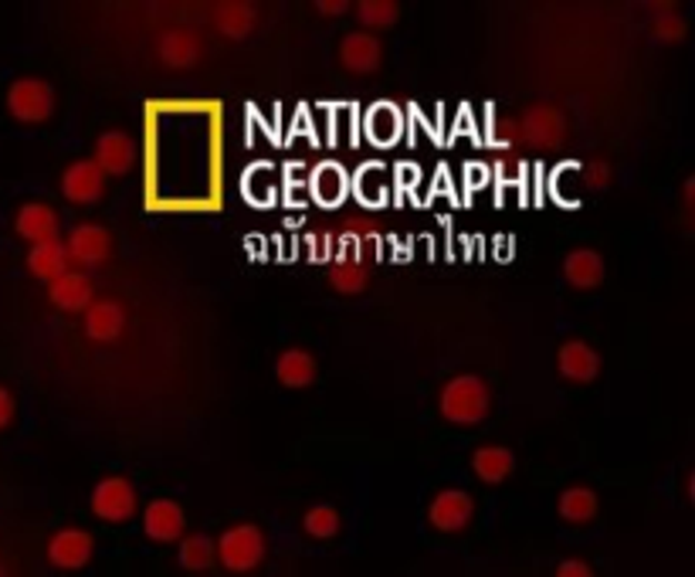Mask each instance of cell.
<instances>
[{
	"label": "cell",
	"mask_w": 695,
	"mask_h": 577,
	"mask_svg": "<svg viewBox=\"0 0 695 577\" xmlns=\"http://www.w3.org/2000/svg\"><path fill=\"white\" fill-rule=\"evenodd\" d=\"M438 411L455 428H478L493 411L489 380L475 370H461V374L448 377L441 395H438Z\"/></svg>",
	"instance_id": "cell-1"
},
{
	"label": "cell",
	"mask_w": 695,
	"mask_h": 577,
	"mask_svg": "<svg viewBox=\"0 0 695 577\" xmlns=\"http://www.w3.org/2000/svg\"><path fill=\"white\" fill-rule=\"evenodd\" d=\"M215 557L228 574H251L268 557V540L258 524H235L215 540Z\"/></svg>",
	"instance_id": "cell-2"
},
{
	"label": "cell",
	"mask_w": 695,
	"mask_h": 577,
	"mask_svg": "<svg viewBox=\"0 0 695 577\" xmlns=\"http://www.w3.org/2000/svg\"><path fill=\"white\" fill-rule=\"evenodd\" d=\"M4 106H8L11 119H18L24 126H44L58 109V96H54L51 82H44L38 76H18L8 82Z\"/></svg>",
	"instance_id": "cell-3"
},
{
	"label": "cell",
	"mask_w": 695,
	"mask_h": 577,
	"mask_svg": "<svg viewBox=\"0 0 695 577\" xmlns=\"http://www.w3.org/2000/svg\"><path fill=\"white\" fill-rule=\"evenodd\" d=\"M89 509H92L96 520H102L109 527H126L139 513V493H136L132 479L106 476V479L96 483V489L89 496Z\"/></svg>",
	"instance_id": "cell-4"
},
{
	"label": "cell",
	"mask_w": 695,
	"mask_h": 577,
	"mask_svg": "<svg viewBox=\"0 0 695 577\" xmlns=\"http://www.w3.org/2000/svg\"><path fill=\"white\" fill-rule=\"evenodd\" d=\"M58 190H61V198L68 205H76V208H92L106 198V190H109V180L106 173L92 163V157L86 160H72L64 170H61V180H58Z\"/></svg>",
	"instance_id": "cell-5"
},
{
	"label": "cell",
	"mask_w": 695,
	"mask_h": 577,
	"mask_svg": "<svg viewBox=\"0 0 695 577\" xmlns=\"http://www.w3.org/2000/svg\"><path fill=\"white\" fill-rule=\"evenodd\" d=\"M139 527L153 544H177L187 534V509L173 496H157L139 513Z\"/></svg>",
	"instance_id": "cell-6"
},
{
	"label": "cell",
	"mask_w": 695,
	"mask_h": 577,
	"mask_svg": "<svg viewBox=\"0 0 695 577\" xmlns=\"http://www.w3.org/2000/svg\"><path fill=\"white\" fill-rule=\"evenodd\" d=\"M475 520V496L458 486H445L428 503V524L438 534H461Z\"/></svg>",
	"instance_id": "cell-7"
},
{
	"label": "cell",
	"mask_w": 695,
	"mask_h": 577,
	"mask_svg": "<svg viewBox=\"0 0 695 577\" xmlns=\"http://www.w3.org/2000/svg\"><path fill=\"white\" fill-rule=\"evenodd\" d=\"M92 554H96V537L86 527H61L48 540V564L64 574L86 570L92 564Z\"/></svg>",
	"instance_id": "cell-8"
},
{
	"label": "cell",
	"mask_w": 695,
	"mask_h": 577,
	"mask_svg": "<svg viewBox=\"0 0 695 577\" xmlns=\"http://www.w3.org/2000/svg\"><path fill=\"white\" fill-rule=\"evenodd\" d=\"M64 241V251H68V259L79 262L82 272L86 269H99L112 259V231L106 225H92V221H82L76 225L72 231H68Z\"/></svg>",
	"instance_id": "cell-9"
},
{
	"label": "cell",
	"mask_w": 695,
	"mask_h": 577,
	"mask_svg": "<svg viewBox=\"0 0 695 577\" xmlns=\"http://www.w3.org/2000/svg\"><path fill=\"white\" fill-rule=\"evenodd\" d=\"M336 54H339V66L350 72V76H377L380 66H384V44L377 34L370 31H346L339 41H336Z\"/></svg>",
	"instance_id": "cell-10"
},
{
	"label": "cell",
	"mask_w": 695,
	"mask_h": 577,
	"mask_svg": "<svg viewBox=\"0 0 695 577\" xmlns=\"http://www.w3.org/2000/svg\"><path fill=\"white\" fill-rule=\"evenodd\" d=\"M556 374H560L567 384H594L600 377V354L594 350V344L580 340V337H567L560 347H556Z\"/></svg>",
	"instance_id": "cell-11"
},
{
	"label": "cell",
	"mask_w": 695,
	"mask_h": 577,
	"mask_svg": "<svg viewBox=\"0 0 695 577\" xmlns=\"http://www.w3.org/2000/svg\"><path fill=\"white\" fill-rule=\"evenodd\" d=\"M126 330V306L119 299H96L82 312V334L92 344H116Z\"/></svg>",
	"instance_id": "cell-12"
},
{
	"label": "cell",
	"mask_w": 695,
	"mask_h": 577,
	"mask_svg": "<svg viewBox=\"0 0 695 577\" xmlns=\"http://www.w3.org/2000/svg\"><path fill=\"white\" fill-rule=\"evenodd\" d=\"M48 299L61 312H86L96 302V282L82 269H68L48 286Z\"/></svg>",
	"instance_id": "cell-13"
},
{
	"label": "cell",
	"mask_w": 695,
	"mask_h": 577,
	"mask_svg": "<svg viewBox=\"0 0 695 577\" xmlns=\"http://www.w3.org/2000/svg\"><path fill=\"white\" fill-rule=\"evenodd\" d=\"M523 133L533 147L539 150H553L560 147L567 137V119L556 106H533L523 112Z\"/></svg>",
	"instance_id": "cell-14"
},
{
	"label": "cell",
	"mask_w": 695,
	"mask_h": 577,
	"mask_svg": "<svg viewBox=\"0 0 695 577\" xmlns=\"http://www.w3.org/2000/svg\"><path fill=\"white\" fill-rule=\"evenodd\" d=\"M14 235L28 245L51 241L61 235V215L48 201H24L14 215Z\"/></svg>",
	"instance_id": "cell-15"
},
{
	"label": "cell",
	"mask_w": 695,
	"mask_h": 577,
	"mask_svg": "<svg viewBox=\"0 0 695 577\" xmlns=\"http://www.w3.org/2000/svg\"><path fill=\"white\" fill-rule=\"evenodd\" d=\"M604 276H607V266H604V255L597 248H574L564 255V282L574 286V289H600L604 286Z\"/></svg>",
	"instance_id": "cell-16"
},
{
	"label": "cell",
	"mask_w": 695,
	"mask_h": 577,
	"mask_svg": "<svg viewBox=\"0 0 695 577\" xmlns=\"http://www.w3.org/2000/svg\"><path fill=\"white\" fill-rule=\"evenodd\" d=\"M24 269H28L38 282L51 286L58 276H64L68 269H72V259H68L64 241H61V238H51V241H38V245L28 248V255H24Z\"/></svg>",
	"instance_id": "cell-17"
},
{
	"label": "cell",
	"mask_w": 695,
	"mask_h": 577,
	"mask_svg": "<svg viewBox=\"0 0 695 577\" xmlns=\"http://www.w3.org/2000/svg\"><path fill=\"white\" fill-rule=\"evenodd\" d=\"M471 472L485 486H499L516 472V452L509 445H478L471 452Z\"/></svg>",
	"instance_id": "cell-18"
},
{
	"label": "cell",
	"mask_w": 695,
	"mask_h": 577,
	"mask_svg": "<svg viewBox=\"0 0 695 577\" xmlns=\"http://www.w3.org/2000/svg\"><path fill=\"white\" fill-rule=\"evenodd\" d=\"M316 377H319V364H316V357L306 347H289V350L278 354L275 380L282 384V388L302 391V388H309V384H316Z\"/></svg>",
	"instance_id": "cell-19"
},
{
	"label": "cell",
	"mask_w": 695,
	"mask_h": 577,
	"mask_svg": "<svg viewBox=\"0 0 695 577\" xmlns=\"http://www.w3.org/2000/svg\"><path fill=\"white\" fill-rule=\"evenodd\" d=\"M92 163L106 173V177H122L132 170V143L126 133L109 130L96 140L92 147Z\"/></svg>",
	"instance_id": "cell-20"
},
{
	"label": "cell",
	"mask_w": 695,
	"mask_h": 577,
	"mask_svg": "<svg viewBox=\"0 0 695 577\" xmlns=\"http://www.w3.org/2000/svg\"><path fill=\"white\" fill-rule=\"evenodd\" d=\"M556 513H560V520L570 524V527H584L590 520H597L600 513V499L594 489L587 486H567L560 493V499H556Z\"/></svg>",
	"instance_id": "cell-21"
},
{
	"label": "cell",
	"mask_w": 695,
	"mask_h": 577,
	"mask_svg": "<svg viewBox=\"0 0 695 577\" xmlns=\"http://www.w3.org/2000/svg\"><path fill=\"white\" fill-rule=\"evenodd\" d=\"M215 24H218V31L225 38L245 41L255 31V24H258V8L255 4H241V0H238V4H221L215 11Z\"/></svg>",
	"instance_id": "cell-22"
},
{
	"label": "cell",
	"mask_w": 695,
	"mask_h": 577,
	"mask_svg": "<svg viewBox=\"0 0 695 577\" xmlns=\"http://www.w3.org/2000/svg\"><path fill=\"white\" fill-rule=\"evenodd\" d=\"M160 61L167 69H190L193 61H197V54H200V48H197V38L193 34H187V31H167L163 38H160Z\"/></svg>",
	"instance_id": "cell-23"
},
{
	"label": "cell",
	"mask_w": 695,
	"mask_h": 577,
	"mask_svg": "<svg viewBox=\"0 0 695 577\" xmlns=\"http://www.w3.org/2000/svg\"><path fill=\"white\" fill-rule=\"evenodd\" d=\"M342 527V517L332 503H316L302 513V534L309 540H332Z\"/></svg>",
	"instance_id": "cell-24"
},
{
	"label": "cell",
	"mask_w": 695,
	"mask_h": 577,
	"mask_svg": "<svg viewBox=\"0 0 695 577\" xmlns=\"http://www.w3.org/2000/svg\"><path fill=\"white\" fill-rule=\"evenodd\" d=\"M180 567L187 574H203V570H211L218 564L215 557V540L211 537H203V534H190L180 540Z\"/></svg>",
	"instance_id": "cell-25"
},
{
	"label": "cell",
	"mask_w": 695,
	"mask_h": 577,
	"mask_svg": "<svg viewBox=\"0 0 695 577\" xmlns=\"http://www.w3.org/2000/svg\"><path fill=\"white\" fill-rule=\"evenodd\" d=\"M357 11V21H360V31H387L400 21V4H394V0H360V4H354Z\"/></svg>",
	"instance_id": "cell-26"
},
{
	"label": "cell",
	"mask_w": 695,
	"mask_h": 577,
	"mask_svg": "<svg viewBox=\"0 0 695 577\" xmlns=\"http://www.w3.org/2000/svg\"><path fill=\"white\" fill-rule=\"evenodd\" d=\"M329 286H332L336 292H342V296H357V292H364V286H367V269H364L357 259L336 262V266L329 269Z\"/></svg>",
	"instance_id": "cell-27"
},
{
	"label": "cell",
	"mask_w": 695,
	"mask_h": 577,
	"mask_svg": "<svg viewBox=\"0 0 695 577\" xmlns=\"http://www.w3.org/2000/svg\"><path fill=\"white\" fill-rule=\"evenodd\" d=\"M648 31H652V38L662 41V44H678V41H685V34H688V21H685L682 14H658V18H652Z\"/></svg>",
	"instance_id": "cell-28"
},
{
	"label": "cell",
	"mask_w": 695,
	"mask_h": 577,
	"mask_svg": "<svg viewBox=\"0 0 695 577\" xmlns=\"http://www.w3.org/2000/svg\"><path fill=\"white\" fill-rule=\"evenodd\" d=\"M18 418V395L8 388V384H0V431H8Z\"/></svg>",
	"instance_id": "cell-29"
},
{
	"label": "cell",
	"mask_w": 695,
	"mask_h": 577,
	"mask_svg": "<svg viewBox=\"0 0 695 577\" xmlns=\"http://www.w3.org/2000/svg\"><path fill=\"white\" fill-rule=\"evenodd\" d=\"M553 577H594V567L577 560V557H567V560H560V567H556Z\"/></svg>",
	"instance_id": "cell-30"
},
{
	"label": "cell",
	"mask_w": 695,
	"mask_h": 577,
	"mask_svg": "<svg viewBox=\"0 0 695 577\" xmlns=\"http://www.w3.org/2000/svg\"><path fill=\"white\" fill-rule=\"evenodd\" d=\"M607 180H610V167L604 163V160H594V163H587V183L590 187H607Z\"/></svg>",
	"instance_id": "cell-31"
},
{
	"label": "cell",
	"mask_w": 695,
	"mask_h": 577,
	"mask_svg": "<svg viewBox=\"0 0 695 577\" xmlns=\"http://www.w3.org/2000/svg\"><path fill=\"white\" fill-rule=\"evenodd\" d=\"M354 4H346V0H316V11L319 14H346Z\"/></svg>",
	"instance_id": "cell-32"
},
{
	"label": "cell",
	"mask_w": 695,
	"mask_h": 577,
	"mask_svg": "<svg viewBox=\"0 0 695 577\" xmlns=\"http://www.w3.org/2000/svg\"><path fill=\"white\" fill-rule=\"evenodd\" d=\"M692 190H695V177H685L682 180V218L688 221V215H692Z\"/></svg>",
	"instance_id": "cell-33"
}]
</instances>
